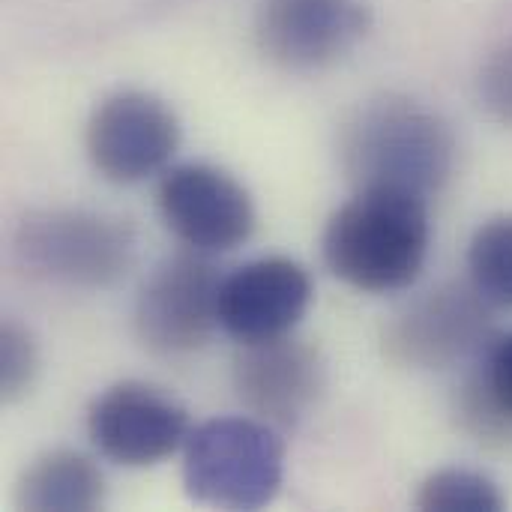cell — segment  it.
<instances>
[{
	"instance_id": "1",
	"label": "cell",
	"mask_w": 512,
	"mask_h": 512,
	"mask_svg": "<svg viewBox=\"0 0 512 512\" xmlns=\"http://www.w3.org/2000/svg\"><path fill=\"white\" fill-rule=\"evenodd\" d=\"M432 240L429 198L369 186L357 189L327 222L321 249L336 279L366 294H390L417 282Z\"/></svg>"
},
{
	"instance_id": "2",
	"label": "cell",
	"mask_w": 512,
	"mask_h": 512,
	"mask_svg": "<svg viewBox=\"0 0 512 512\" xmlns=\"http://www.w3.org/2000/svg\"><path fill=\"white\" fill-rule=\"evenodd\" d=\"M339 156L357 189L384 186L432 198L456 168L453 129L426 105L381 96L360 105L339 135Z\"/></svg>"
},
{
	"instance_id": "3",
	"label": "cell",
	"mask_w": 512,
	"mask_h": 512,
	"mask_svg": "<svg viewBox=\"0 0 512 512\" xmlns=\"http://www.w3.org/2000/svg\"><path fill=\"white\" fill-rule=\"evenodd\" d=\"M285 480V447L258 417H216L195 426L183 444V486L195 504L261 510Z\"/></svg>"
},
{
	"instance_id": "4",
	"label": "cell",
	"mask_w": 512,
	"mask_h": 512,
	"mask_svg": "<svg viewBox=\"0 0 512 512\" xmlns=\"http://www.w3.org/2000/svg\"><path fill=\"white\" fill-rule=\"evenodd\" d=\"M15 261L36 279L66 288H108L135 258L126 219L93 210H36L12 234Z\"/></svg>"
},
{
	"instance_id": "5",
	"label": "cell",
	"mask_w": 512,
	"mask_h": 512,
	"mask_svg": "<svg viewBox=\"0 0 512 512\" xmlns=\"http://www.w3.org/2000/svg\"><path fill=\"white\" fill-rule=\"evenodd\" d=\"M222 276L204 252L165 258L144 282L135 303V333L144 348L180 357L204 348L219 327Z\"/></svg>"
},
{
	"instance_id": "6",
	"label": "cell",
	"mask_w": 512,
	"mask_h": 512,
	"mask_svg": "<svg viewBox=\"0 0 512 512\" xmlns=\"http://www.w3.org/2000/svg\"><path fill=\"white\" fill-rule=\"evenodd\" d=\"M84 144L105 180L141 183L171 162L180 144V120L159 96L120 90L93 108Z\"/></svg>"
},
{
	"instance_id": "7",
	"label": "cell",
	"mask_w": 512,
	"mask_h": 512,
	"mask_svg": "<svg viewBox=\"0 0 512 512\" xmlns=\"http://www.w3.org/2000/svg\"><path fill=\"white\" fill-rule=\"evenodd\" d=\"M93 447L123 468H150L183 450L192 426L186 408L141 381H123L99 393L87 411Z\"/></svg>"
},
{
	"instance_id": "8",
	"label": "cell",
	"mask_w": 512,
	"mask_h": 512,
	"mask_svg": "<svg viewBox=\"0 0 512 512\" xmlns=\"http://www.w3.org/2000/svg\"><path fill=\"white\" fill-rule=\"evenodd\" d=\"M165 225L198 252H231L255 231V204L240 180L204 162L171 168L156 192Z\"/></svg>"
},
{
	"instance_id": "9",
	"label": "cell",
	"mask_w": 512,
	"mask_h": 512,
	"mask_svg": "<svg viewBox=\"0 0 512 512\" xmlns=\"http://www.w3.org/2000/svg\"><path fill=\"white\" fill-rule=\"evenodd\" d=\"M369 30L363 0H264L255 21L261 54L288 72H318L342 60Z\"/></svg>"
},
{
	"instance_id": "10",
	"label": "cell",
	"mask_w": 512,
	"mask_h": 512,
	"mask_svg": "<svg viewBox=\"0 0 512 512\" xmlns=\"http://www.w3.org/2000/svg\"><path fill=\"white\" fill-rule=\"evenodd\" d=\"M480 291L471 285L438 288L384 330V351L390 360L417 369H447L483 345L489 330V312Z\"/></svg>"
},
{
	"instance_id": "11",
	"label": "cell",
	"mask_w": 512,
	"mask_h": 512,
	"mask_svg": "<svg viewBox=\"0 0 512 512\" xmlns=\"http://www.w3.org/2000/svg\"><path fill=\"white\" fill-rule=\"evenodd\" d=\"M312 303V279L291 258H258L222 276L219 327L240 345L288 336Z\"/></svg>"
},
{
	"instance_id": "12",
	"label": "cell",
	"mask_w": 512,
	"mask_h": 512,
	"mask_svg": "<svg viewBox=\"0 0 512 512\" xmlns=\"http://www.w3.org/2000/svg\"><path fill=\"white\" fill-rule=\"evenodd\" d=\"M234 390L258 420L297 429L321 399L324 363L315 348L288 336L243 345L234 360Z\"/></svg>"
},
{
	"instance_id": "13",
	"label": "cell",
	"mask_w": 512,
	"mask_h": 512,
	"mask_svg": "<svg viewBox=\"0 0 512 512\" xmlns=\"http://www.w3.org/2000/svg\"><path fill=\"white\" fill-rule=\"evenodd\" d=\"M105 480L99 468L72 450L39 456L15 486V504L33 512H87L102 507Z\"/></svg>"
},
{
	"instance_id": "14",
	"label": "cell",
	"mask_w": 512,
	"mask_h": 512,
	"mask_svg": "<svg viewBox=\"0 0 512 512\" xmlns=\"http://www.w3.org/2000/svg\"><path fill=\"white\" fill-rule=\"evenodd\" d=\"M459 420L477 441L507 444L512 438V333L489 345L483 366L465 381Z\"/></svg>"
},
{
	"instance_id": "15",
	"label": "cell",
	"mask_w": 512,
	"mask_h": 512,
	"mask_svg": "<svg viewBox=\"0 0 512 512\" xmlns=\"http://www.w3.org/2000/svg\"><path fill=\"white\" fill-rule=\"evenodd\" d=\"M468 273L489 306L512 309V213L477 228L468 246Z\"/></svg>"
},
{
	"instance_id": "16",
	"label": "cell",
	"mask_w": 512,
	"mask_h": 512,
	"mask_svg": "<svg viewBox=\"0 0 512 512\" xmlns=\"http://www.w3.org/2000/svg\"><path fill=\"white\" fill-rule=\"evenodd\" d=\"M417 507L429 512H498L504 510V495L480 471L444 468L423 480Z\"/></svg>"
},
{
	"instance_id": "17",
	"label": "cell",
	"mask_w": 512,
	"mask_h": 512,
	"mask_svg": "<svg viewBox=\"0 0 512 512\" xmlns=\"http://www.w3.org/2000/svg\"><path fill=\"white\" fill-rule=\"evenodd\" d=\"M39 372V354L30 333L18 324H3L0 333V393L3 402H18L30 393Z\"/></svg>"
},
{
	"instance_id": "18",
	"label": "cell",
	"mask_w": 512,
	"mask_h": 512,
	"mask_svg": "<svg viewBox=\"0 0 512 512\" xmlns=\"http://www.w3.org/2000/svg\"><path fill=\"white\" fill-rule=\"evenodd\" d=\"M480 105L504 126H512V39L489 54L480 72Z\"/></svg>"
}]
</instances>
